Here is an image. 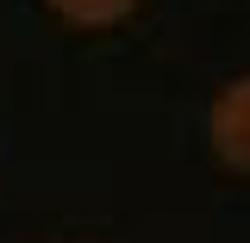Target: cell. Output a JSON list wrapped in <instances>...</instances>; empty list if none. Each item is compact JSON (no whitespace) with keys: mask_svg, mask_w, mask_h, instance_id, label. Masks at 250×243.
Segmentation results:
<instances>
[{"mask_svg":"<svg viewBox=\"0 0 250 243\" xmlns=\"http://www.w3.org/2000/svg\"><path fill=\"white\" fill-rule=\"evenodd\" d=\"M207 137H213V156L225 168L250 175V75H238V81H225V88L213 93Z\"/></svg>","mask_w":250,"mask_h":243,"instance_id":"6da1fadb","label":"cell"},{"mask_svg":"<svg viewBox=\"0 0 250 243\" xmlns=\"http://www.w3.org/2000/svg\"><path fill=\"white\" fill-rule=\"evenodd\" d=\"M44 6L75 31H106V25H119V19L138 13V0H44Z\"/></svg>","mask_w":250,"mask_h":243,"instance_id":"7a4b0ae2","label":"cell"}]
</instances>
